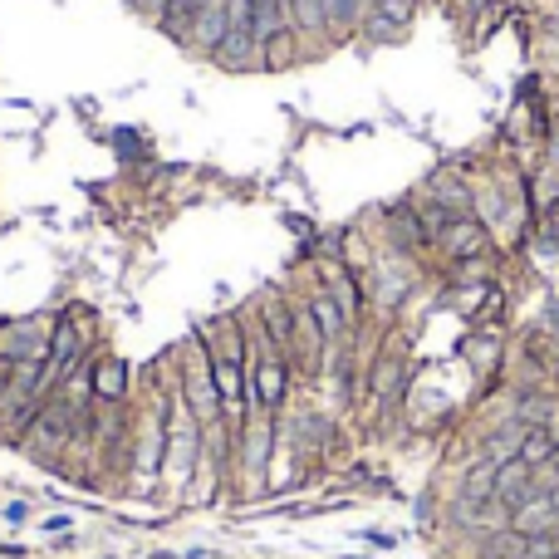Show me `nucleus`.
Segmentation results:
<instances>
[{"label":"nucleus","mask_w":559,"mask_h":559,"mask_svg":"<svg viewBox=\"0 0 559 559\" xmlns=\"http://www.w3.org/2000/svg\"><path fill=\"white\" fill-rule=\"evenodd\" d=\"M329 285H334V305L344 309V314H353V309H359V290L348 285L344 275H334V270H329Z\"/></svg>","instance_id":"10"},{"label":"nucleus","mask_w":559,"mask_h":559,"mask_svg":"<svg viewBox=\"0 0 559 559\" xmlns=\"http://www.w3.org/2000/svg\"><path fill=\"white\" fill-rule=\"evenodd\" d=\"M152 5H162V0H152Z\"/></svg>","instance_id":"13"},{"label":"nucleus","mask_w":559,"mask_h":559,"mask_svg":"<svg viewBox=\"0 0 559 559\" xmlns=\"http://www.w3.org/2000/svg\"><path fill=\"white\" fill-rule=\"evenodd\" d=\"M516 456H520L525 466H535V471H540V466L555 462V437H549L545 427H535V432H525V442H520Z\"/></svg>","instance_id":"8"},{"label":"nucleus","mask_w":559,"mask_h":559,"mask_svg":"<svg viewBox=\"0 0 559 559\" xmlns=\"http://www.w3.org/2000/svg\"><path fill=\"white\" fill-rule=\"evenodd\" d=\"M280 30H285V0H255V15H251L255 50L270 44V40H280Z\"/></svg>","instance_id":"5"},{"label":"nucleus","mask_w":559,"mask_h":559,"mask_svg":"<svg viewBox=\"0 0 559 559\" xmlns=\"http://www.w3.org/2000/svg\"><path fill=\"white\" fill-rule=\"evenodd\" d=\"M285 383H290V373H285V359H280V353L255 359V369H251V398L260 402L265 412H275L280 402H285Z\"/></svg>","instance_id":"3"},{"label":"nucleus","mask_w":559,"mask_h":559,"mask_svg":"<svg viewBox=\"0 0 559 559\" xmlns=\"http://www.w3.org/2000/svg\"><path fill=\"white\" fill-rule=\"evenodd\" d=\"M50 324L44 319H11L0 324V363L15 369V363H44L50 359Z\"/></svg>","instance_id":"1"},{"label":"nucleus","mask_w":559,"mask_h":559,"mask_svg":"<svg viewBox=\"0 0 559 559\" xmlns=\"http://www.w3.org/2000/svg\"><path fill=\"white\" fill-rule=\"evenodd\" d=\"M123 388H128V369H123V363H118V359L94 363V398L118 402V398H123Z\"/></svg>","instance_id":"7"},{"label":"nucleus","mask_w":559,"mask_h":559,"mask_svg":"<svg viewBox=\"0 0 559 559\" xmlns=\"http://www.w3.org/2000/svg\"><path fill=\"white\" fill-rule=\"evenodd\" d=\"M530 496H540V491H535V466H525L520 456L501 462L496 466V501H501V506L516 510V506H525Z\"/></svg>","instance_id":"4"},{"label":"nucleus","mask_w":559,"mask_h":559,"mask_svg":"<svg viewBox=\"0 0 559 559\" xmlns=\"http://www.w3.org/2000/svg\"><path fill=\"white\" fill-rule=\"evenodd\" d=\"M363 540H369V545H378V549H392V545H398L388 530H363Z\"/></svg>","instance_id":"12"},{"label":"nucleus","mask_w":559,"mask_h":559,"mask_svg":"<svg viewBox=\"0 0 559 559\" xmlns=\"http://www.w3.org/2000/svg\"><path fill=\"white\" fill-rule=\"evenodd\" d=\"M206 5H212V0H162V30H167V35L191 30Z\"/></svg>","instance_id":"6"},{"label":"nucleus","mask_w":559,"mask_h":559,"mask_svg":"<svg viewBox=\"0 0 559 559\" xmlns=\"http://www.w3.org/2000/svg\"><path fill=\"white\" fill-rule=\"evenodd\" d=\"M187 402H191V412H197L201 423H216V412H221V392H216L212 359H206V353L187 359Z\"/></svg>","instance_id":"2"},{"label":"nucleus","mask_w":559,"mask_h":559,"mask_svg":"<svg viewBox=\"0 0 559 559\" xmlns=\"http://www.w3.org/2000/svg\"><path fill=\"white\" fill-rule=\"evenodd\" d=\"M309 314H314L319 329H324V338H338V329H344V309L334 305V295H319L314 305H309Z\"/></svg>","instance_id":"9"},{"label":"nucleus","mask_w":559,"mask_h":559,"mask_svg":"<svg viewBox=\"0 0 559 559\" xmlns=\"http://www.w3.org/2000/svg\"><path fill=\"white\" fill-rule=\"evenodd\" d=\"M481 241H485V236L476 231V226H456V231H452V241H446V245H452V255H471Z\"/></svg>","instance_id":"11"}]
</instances>
